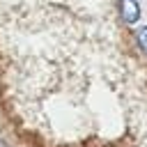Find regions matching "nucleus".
Instances as JSON below:
<instances>
[{
	"label": "nucleus",
	"instance_id": "f03ea898",
	"mask_svg": "<svg viewBox=\"0 0 147 147\" xmlns=\"http://www.w3.org/2000/svg\"><path fill=\"white\" fill-rule=\"evenodd\" d=\"M136 39H138V46L147 53V25H145V28H140V30L136 32Z\"/></svg>",
	"mask_w": 147,
	"mask_h": 147
},
{
	"label": "nucleus",
	"instance_id": "f257e3e1",
	"mask_svg": "<svg viewBox=\"0 0 147 147\" xmlns=\"http://www.w3.org/2000/svg\"><path fill=\"white\" fill-rule=\"evenodd\" d=\"M119 14L124 23H136L140 18V2L138 0H119Z\"/></svg>",
	"mask_w": 147,
	"mask_h": 147
}]
</instances>
